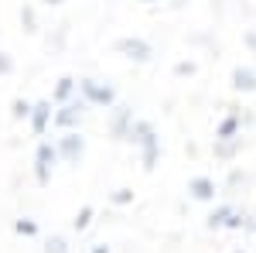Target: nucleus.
I'll return each mask as SVG.
<instances>
[{
	"mask_svg": "<svg viewBox=\"0 0 256 253\" xmlns=\"http://www.w3.org/2000/svg\"><path fill=\"white\" fill-rule=\"evenodd\" d=\"M126 140L140 151V164H144V171L150 175V171L158 168V161H160V137H158V130H154V123L134 120V130H130Z\"/></svg>",
	"mask_w": 256,
	"mask_h": 253,
	"instance_id": "1",
	"label": "nucleus"
},
{
	"mask_svg": "<svg viewBox=\"0 0 256 253\" xmlns=\"http://www.w3.org/2000/svg\"><path fill=\"white\" fill-rule=\"evenodd\" d=\"M58 161H62L58 144L41 140L38 147H34V181H38L41 188H48V185H52V171H55V164H58Z\"/></svg>",
	"mask_w": 256,
	"mask_h": 253,
	"instance_id": "2",
	"label": "nucleus"
},
{
	"mask_svg": "<svg viewBox=\"0 0 256 253\" xmlns=\"http://www.w3.org/2000/svg\"><path fill=\"white\" fill-rule=\"evenodd\" d=\"M79 96L89 106H106V110L116 106V89L106 82H96V79H79Z\"/></svg>",
	"mask_w": 256,
	"mask_h": 253,
	"instance_id": "3",
	"label": "nucleus"
},
{
	"mask_svg": "<svg viewBox=\"0 0 256 253\" xmlns=\"http://www.w3.org/2000/svg\"><path fill=\"white\" fill-rule=\"evenodd\" d=\"M86 99H68V103H62L58 110H55V127L58 130H79L82 117H86Z\"/></svg>",
	"mask_w": 256,
	"mask_h": 253,
	"instance_id": "4",
	"label": "nucleus"
},
{
	"mask_svg": "<svg viewBox=\"0 0 256 253\" xmlns=\"http://www.w3.org/2000/svg\"><path fill=\"white\" fill-rule=\"evenodd\" d=\"M116 48L123 59H130V62H137V65H144V62H150V55H154V48L147 45L144 38H137V35H126V38H116Z\"/></svg>",
	"mask_w": 256,
	"mask_h": 253,
	"instance_id": "5",
	"label": "nucleus"
},
{
	"mask_svg": "<svg viewBox=\"0 0 256 253\" xmlns=\"http://www.w3.org/2000/svg\"><path fill=\"white\" fill-rule=\"evenodd\" d=\"M242 226H246V215L236 205H216L208 212V229H242Z\"/></svg>",
	"mask_w": 256,
	"mask_h": 253,
	"instance_id": "6",
	"label": "nucleus"
},
{
	"mask_svg": "<svg viewBox=\"0 0 256 253\" xmlns=\"http://www.w3.org/2000/svg\"><path fill=\"white\" fill-rule=\"evenodd\" d=\"M58 154L65 164H79L82 157H86V137L79 130H65L58 137Z\"/></svg>",
	"mask_w": 256,
	"mask_h": 253,
	"instance_id": "7",
	"label": "nucleus"
},
{
	"mask_svg": "<svg viewBox=\"0 0 256 253\" xmlns=\"http://www.w3.org/2000/svg\"><path fill=\"white\" fill-rule=\"evenodd\" d=\"M134 130V110L130 106H113V117H110V137L113 140H126Z\"/></svg>",
	"mask_w": 256,
	"mask_h": 253,
	"instance_id": "8",
	"label": "nucleus"
},
{
	"mask_svg": "<svg viewBox=\"0 0 256 253\" xmlns=\"http://www.w3.org/2000/svg\"><path fill=\"white\" fill-rule=\"evenodd\" d=\"M31 134L34 137H44L48 134V127L55 123V113H52V99H41V103H34V113H31Z\"/></svg>",
	"mask_w": 256,
	"mask_h": 253,
	"instance_id": "9",
	"label": "nucleus"
},
{
	"mask_svg": "<svg viewBox=\"0 0 256 253\" xmlns=\"http://www.w3.org/2000/svg\"><path fill=\"white\" fill-rule=\"evenodd\" d=\"M216 178L212 175H195L188 178V195L195 198V202H216Z\"/></svg>",
	"mask_w": 256,
	"mask_h": 253,
	"instance_id": "10",
	"label": "nucleus"
},
{
	"mask_svg": "<svg viewBox=\"0 0 256 253\" xmlns=\"http://www.w3.org/2000/svg\"><path fill=\"white\" fill-rule=\"evenodd\" d=\"M239 130H242V113L239 110H229L216 123V140H239Z\"/></svg>",
	"mask_w": 256,
	"mask_h": 253,
	"instance_id": "11",
	"label": "nucleus"
},
{
	"mask_svg": "<svg viewBox=\"0 0 256 253\" xmlns=\"http://www.w3.org/2000/svg\"><path fill=\"white\" fill-rule=\"evenodd\" d=\"M232 89L236 93H256V69L253 65H236L232 69Z\"/></svg>",
	"mask_w": 256,
	"mask_h": 253,
	"instance_id": "12",
	"label": "nucleus"
},
{
	"mask_svg": "<svg viewBox=\"0 0 256 253\" xmlns=\"http://www.w3.org/2000/svg\"><path fill=\"white\" fill-rule=\"evenodd\" d=\"M76 89H79V79H72V76H62L58 82H55V93H52V103H55V106H62V103H68Z\"/></svg>",
	"mask_w": 256,
	"mask_h": 253,
	"instance_id": "13",
	"label": "nucleus"
},
{
	"mask_svg": "<svg viewBox=\"0 0 256 253\" xmlns=\"http://www.w3.org/2000/svg\"><path fill=\"white\" fill-rule=\"evenodd\" d=\"M31 113H34V103H31V99L18 96L14 103H10V117L14 120H31Z\"/></svg>",
	"mask_w": 256,
	"mask_h": 253,
	"instance_id": "14",
	"label": "nucleus"
},
{
	"mask_svg": "<svg viewBox=\"0 0 256 253\" xmlns=\"http://www.w3.org/2000/svg\"><path fill=\"white\" fill-rule=\"evenodd\" d=\"M92 205H82L79 212H76V219H72V229H76V233H82V229H89V222H92Z\"/></svg>",
	"mask_w": 256,
	"mask_h": 253,
	"instance_id": "15",
	"label": "nucleus"
},
{
	"mask_svg": "<svg viewBox=\"0 0 256 253\" xmlns=\"http://www.w3.org/2000/svg\"><path fill=\"white\" fill-rule=\"evenodd\" d=\"M14 233H18V236H38V222L24 215V219H18V222H14Z\"/></svg>",
	"mask_w": 256,
	"mask_h": 253,
	"instance_id": "16",
	"label": "nucleus"
},
{
	"mask_svg": "<svg viewBox=\"0 0 256 253\" xmlns=\"http://www.w3.org/2000/svg\"><path fill=\"white\" fill-rule=\"evenodd\" d=\"M20 24H24V31H28V35H34V31H38V18H34V7H20Z\"/></svg>",
	"mask_w": 256,
	"mask_h": 253,
	"instance_id": "17",
	"label": "nucleus"
},
{
	"mask_svg": "<svg viewBox=\"0 0 256 253\" xmlns=\"http://www.w3.org/2000/svg\"><path fill=\"white\" fill-rule=\"evenodd\" d=\"M110 202L113 205H130L134 202V188H116V192L110 195Z\"/></svg>",
	"mask_w": 256,
	"mask_h": 253,
	"instance_id": "18",
	"label": "nucleus"
},
{
	"mask_svg": "<svg viewBox=\"0 0 256 253\" xmlns=\"http://www.w3.org/2000/svg\"><path fill=\"white\" fill-rule=\"evenodd\" d=\"M44 253H68V243H65L62 236H52V239L44 243Z\"/></svg>",
	"mask_w": 256,
	"mask_h": 253,
	"instance_id": "19",
	"label": "nucleus"
},
{
	"mask_svg": "<svg viewBox=\"0 0 256 253\" xmlns=\"http://www.w3.org/2000/svg\"><path fill=\"white\" fill-rule=\"evenodd\" d=\"M10 72H14V55L0 52V76H10Z\"/></svg>",
	"mask_w": 256,
	"mask_h": 253,
	"instance_id": "20",
	"label": "nucleus"
},
{
	"mask_svg": "<svg viewBox=\"0 0 256 253\" xmlns=\"http://www.w3.org/2000/svg\"><path fill=\"white\" fill-rule=\"evenodd\" d=\"M174 76H195V65H192V62H178Z\"/></svg>",
	"mask_w": 256,
	"mask_h": 253,
	"instance_id": "21",
	"label": "nucleus"
},
{
	"mask_svg": "<svg viewBox=\"0 0 256 253\" xmlns=\"http://www.w3.org/2000/svg\"><path fill=\"white\" fill-rule=\"evenodd\" d=\"M89 253H110V246H106V243H96V246H92Z\"/></svg>",
	"mask_w": 256,
	"mask_h": 253,
	"instance_id": "22",
	"label": "nucleus"
},
{
	"mask_svg": "<svg viewBox=\"0 0 256 253\" xmlns=\"http://www.w3.org/2000/svg\"><path fill=\"white\" fill-rule=\"evenodd\" d=\"M246 45H250V48H253V52H256V35H253V31L246 35Z\"/></svg>",
	"mask_w": 256,
	"mask_h": 253,
	"instance_id": "23",
	"label": "nucleus"
},
{
	"mask_svg": "<svg viewBox=\"0 0 256 253\" xmlns=\"http://www.w3.org/2000/svg\"><path fill=\"white\" fill-rule=\"evenodd\" d=\"M44 4H48V7H58V4H65V0H44Z\"/></svg>",
	"mask_w": 256,
	"mask_h": 253,
	"instance_id": "24",
	"label": "nucleus"
},
{
	"mask_svg": "<svg viewBox=\"0 0 256 253\" xmlns=\"http://www.w3.org/2000/svg\"><path fill=\"white\" fill-rule=\"evenodd\" d=\"M171 4H174V7H181V4H184V0H171Z\"/></svg>",
	"mask_w": 256,
	"mask_h": 253,
	"instance_id": "25",
	"label": "nucleus"
},
{
	"mask_svg": "<svg viewBox=\"0 0 256 253\" xmlns=\"http://www.w3.org/2000/svg\"><path fill=\"white\" fill-rule=\"evenodd\" d=\"M140 4H158V0H140Z\"/></svg>",
	"mask_w": 256,
	"mask_h": 253,
	"instance_id": "26",
	"label": "nucleus"
},
{
	"mask_svg": "<svg viewBox=\"0 0 256 253\" xmlns=\"http://www.w3.org/2000/svg\"><path fill=\"white\" fill-rule=\"evenodd\" d=\"M253 233H256V222H253Z\"/></svg>",
	"mask_w": 256,
	"mask_h": 253,
	"instance_id": "27",
	"label": "nucleus"
}]
</instances>
